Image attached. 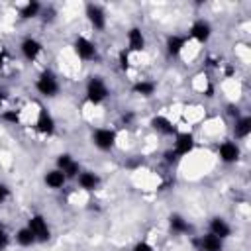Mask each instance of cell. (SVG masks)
Segmentation results:
<instances>
[{
  "label": "cell",
  "mask_w": 251,
  "mask_h": 251,
  "mask_svg": "<svg viewBox=\"0 0 251 251\" xmlns=\"http://www.w3.org/2000/svg\"><path fill=\"white\" fill-rule=\"evenodd\" d=\"M108 96V86L100 76H92L86 84V100L90 104H100Z\"/></svg>",
  "instance_id": "cell-1"
},
{
  "label": "cell",
  "mask_w": 251,
  "mask_h": 251,
  "mask_svg": "<svg viewBox=\"0 0 251 251\" xmlns=\"http://www.w3.org/2000/svg\"><path fill=\"white\" fill-rule=\"evenodd\" d=\"M27 227H29V231L33 233L35 241H39V243H43V241H47V239L51 237V229H49V226H47V220H45L41 214H33V216L27 220Z\"/></svg>",
  "instance_id": "cell-2"
},
{
  "label": "cell",
  "mask_w": 251,
  "mask_h": 251,
  "mask_svg": "<svg viewBox=\"0 0 251 251\" xmlns=\"http://www.w3.org/2000/svg\"><path fill=\"white\" fill-rule=\"evenodd\" d=\"M35 88L39 90V94H43L47 98H53L59 92V82H57V78H55V75L51 71H43L39 75L37 82H35Z\"/></svg>",
  "instance_id": "cell-3"
},
{
  "label": "cell",
  "mask_w": 251,
  "mask_h": 251,
  "mask_svg": "<svg viewBox=\"0 0 251 251\" xmlns=\"http://www.w3.org/2000/svg\"><path fill=\"white\" fill-rule=\"evenodd\" d=\"M92 143L102 151H110L116 145V131L108 127H100L92 133Z\"/></svg>",
  "instance_id": "cell-4"
},
{
  "label": "cell",
  "mask_w": 251,
  "mask_h": 251,
  "mask_svg": "<svg viewBox=\"0 0 251 251\" xmlns=\"http://www.w3.org/2000/svg\"><path fill=\"white\" fill-rule=\"evenodd\" d=\"M57 169H59V171H63V175H65L67 178L78 176V173H80L78 163H76L69 153H63V155H59V157H57Z\"/></svg>",
  "instance_id": "cell-5"
},
{
  "label": "cell",
  "mask_w": 251,
  "mask_h": 251,
  "mask_svg": "<svg viewBox=\"0 0 251 251\" xmlns=\"http://www.w3.org/2000/svg\"><path fill=\"white\" fill-rule=\"evenodd\" d=\"M75 53H76L80 59L90 61V59L96 57V45H94L90 39H86V37L80 35V37L75 39Z\"/></svg>",
  "instance_id": "cell-6"
},
{
  "label": "cell",
  "mask_w": 251,
  "mask_h": 251,
  "mask_svg": "<svg viewBox=\"0 0 251 251\" xmlns=\"http://www.w3.org/2000/svg\"><path fill=\"white\" fill-rule=\"evenodd\" d=\"M86 18H88V22L94 29H104L106 27V16H104V10L100 6L88 4L86 6Z\"/></svg>",
  "instance_id": "cell-7"
},
{
  "label": "cell",
  "mask_w": 251,
  "mask_h": 251,
  "mask_svg": "<svg viewBox=\"0 0 251 251\" xmlns=\"http://www.w3.org/2000/svg\"><path fill=\"white\" fill-rule=\"evenodd\" d=\"M190 35H192L196 41L204 43V41H208L210 35H212V25H210L206 20H196V22L192 24V27H190Z\"/></svg>",
  "instance_id": "cell-8"
},
{
  "label": "cell",
  "mask_w": 251,
  "mask_h": 251,
  "mask_svg": "<svg viewBox=\"0 0 251 251\" xmlns=\"http://www.w3.org/2000/svg\"><path fill=\"white\" fill-rule=\"evenodd\" d=\"M194 149V135L192 133H178L175 141V155H188Z\"/></svg>",
  "instance_id": "cell-9"
},
{
  "label": "cell",
  "mask_w": 251,
  "mask_h": 251,
  "mask_svg": "<svg viewBox=\"0 0 251 251\" xmlns=\"http://www.w3.org/2000/svg\"><path fill=\"white\" fill-rule=\"evenodd\" d=\"M20 49H22V55L27 59V61H33V59H37V55L41 53V43L35 39V37H25L24 41H22V45H20Z\"/></svg>",
  "instance_id": "cell-10"
},
{
  "label": "cell",
  "mask_w": 251,
  "mask_h": 251,
  "mask_svg": "<svg viewBox=\"0 0 251 251\" xmlns=\"http://www.w3.org/2000/svg\"><path fill=\"white\" fill-rule=\"evenodd\" d=\"M218 155H220V159L224 163H233L239 157V147L235 143H231V141H224L220 145V149H218Z\"/></svg>",
  "instance_id": "cell-11"
},
{
  "label": "cell",
  "mask_w": 251,
  "mask_h": 251,
  "mask_svg": "<svg viewBox=\"0 0 251 251\" xmlns=\"http://www.w3.org/2000/svg\"><path fill=\"white\" fill-rule=\"evenodd\" d=\"M35 127H37V131H41V133H45V135H51V133L55 131V120L51 118L49 112L41 110V112H39V118H37V122H35Z\"/></svg>",
  "instance_id": "cell-12"
},
{
  "label": "cell",
  "mask_w": 251,
  "mask_h": 251,
  "mask_svg": "<svg viewBox=\"0 0 251 251\" xmlns=\"http://www.w3.org/2000/svg\"><path fill=\"white\" fill-rule=\"evenodd\" d=\"M127 45L131 51H143L145 49V37L139 27H131L127 31Z\"/></svg>",
  "instance_id": "cell-13"
},
{
  "label": "cell",
  "mask_w": 251,
  "mask_h": 251,
  "mask_svg": "<svg viewBox=\"0 0 251 251\" xmlns=\"http://www.w3.org/2000/svg\"><path fill=\"white\" fill-rule=\"evenodd\" d=\"M210 233L216 235V237H220V239H226L231 233V227H229V224L224 218H214L210 222Z\"/></svg>",
  "instance_id": "cell-14"
},
{
  "label": "cell",
  "mask_w": 251,
  "mask_h": 251,
  "mask_svg": "<svg viewBox=\"0 0 251 251\" xmlns=\"http://www.w3.org/2000/svg\"><path fill=\"white\" fill-rule=\"evenodd\" d=\"M76 178H78V186L84 188V190H94V188H98V184H100L98 175H94L92 171H82V173H78Z\"/></svg>",
  "instance_id": "cell-15"
},
{
  "label": "cell",
  "mask_w": 251,
  "mask_h": 251,
  "mask_svg": "<svg viewBox=\"0 0 251 251\" xmlns=\"http://www.w3.org/2000/svg\"><path fill=\"white\" fill-rule=\"evenodd\" d=\"M151 126H153V129L159 131V133H165V135L175 133V126H173V122L167 120L165 116H155V118L151 120Z\"/></svg>",
  "instance_id": "cell-16"
},
{
  "label": "cell",
  "mask_w": 251,
  "mask_h": 251,
  "mask_svg": "<svg viewBox=\"0 0 251 251\" xmlns=\"http://www.w3.org/2000/svg\"><path fill=\"white\" fill-rule=\"evenodd\" d=\"M222 247H224V239H220L212 233H208L200 239V249L202 251H222Z\"/></svg>",
  "instance_id": "cell-17"
},
{
  "label": "cell",
  "mask_w": 251,
  "mask_h": 251,
  "mask_svg": "<svg viewBox=\"0 0 251 251\" xmlns=\"http://www.w3.org/2000/svg\"><path fill=\"white\" fill-rule=\"evenodd\" d=\"M65 182H67V176H65L63 171H59V169H53V171H49V173L45 175V184H47L49 188H61Z\"/></svg>",
  "instance_id": "cell-18"
},
{
  "label": "cell",
  "mask_w": 251,
  "mask_h": 251,
  "mask_svg": "<svg viewBox=\"0 0 251 251\" xmlns=\"http://www.w3.org/2000/svg\"><path fill=\"white\" fill-rule=\"evenodd\" d=\"M169 224H171V229H173L175 233H188V231H190V224H188L182 216H178V214H173V216L169 218Z\"/></svg>",
  "instance_id": "cell-19"
},
{
  "label": "cell",
  "mask_w": 251,
  "mask_h": 251,
  "mask_svg": "<svg viewBox=\"0 0 251 251\" xmlns=\"http://www.w3.org/2000/svg\"><path fill=\"white\" fill-rule=\"evenodd\" d=\"M184 43H186L184 37H180V35H169L167 37V51H169V55H178L182 51Z\"/></svg>",
  "instance_id": "cell-20"
},
{
  "label": "cell",
  "mask_w": 251,
  "mask_h": 251,
  "mask_svg": "<svg viewBox=\"0 0 251 251\" xmlns=\"http://www.w3.org/2000/svg\"><path fill=\"white\" fill-rule=\"evenodd\" d=\"M233 131H235V135L237 137H247L249 133H251V118H239L237 122H235V127H233Z\"/></svg>",
  "instance_id": "cell-21"
},
{
  "label": "cell",
  "mask_w": 251,
  "mask_h": 251,
  "mask_svg": "<svg viewBox=\"0 0 251 251\" xmlns=\"http://www.w3.org/2000/svg\"><path fill=\"white\" fill-rule=\"evenodd\" d=\"M16 241H18L20 245H24V247H29V245L35 243V237H33V233L29 231V227L25 226V227L18 229V233H16Z\"/></svg>",
  "instance_id": "cell-22"
},
{
  "label": "cell",
  "mask_w": 251,
  "mask_h": 251,
  "mask_svg": "<svg viewBox=\"0 0 251 251\" xmlns=\"http://www.w3.org/2000/svg\"><path fill=\"white\" fill-rule=\"evenodd\" d=\"M39 12H41V4H39V2H27V4L22 8L20 16H22L24 20H29V18L39 16Z\"/></svg>",
  "instance_id": "cell-23"
},
{
  "label": "cell",
  "mask_w": 251,
  "mask_h": 251,
  "mask_svg": "<svg viewBox=\"0 0 251 251\" xmlns=\"http://www.w3.org/2000/svg\"><path fill=\"white\" fill-rule=\"evenodd\" d=\"M133 92L139 94V96H151L155 92V84L149 82V80H139L133 84Z\"/></svg>",
  "instance_id": "cell-24"
},
{
  "label": "cell",
  "mask_w": 251,
  "mask_h": 251,
  "mask_svg": "<svg viewBox=\"0 0 251 251\" xmlns=\"http://www.w3.org/2000/svg\"><path fill=\"white\" fill-rule=\"evenodd\" d=\"M2 120L8 122V124H18L20 122V114L16 110H8V112L2 114Z\"/></svg>",
  "instance_id": "cell-25"
},
{
  "label": "cell",
  "mask_w": 251,
  "mask_h": 251,
  "mask_svg": "<svg viewBox=\"0 0 251 251\" xmlns=\"http://www.w3.org/2000/svg\"><path fill=\"white\" fill-rule=\"evenodd\" d=\"M133 251H153V247H151L147 241H139V243H135Z\"/></svg>",
  "instance_id": "cell-26"
},
{
  "label": "cell",
  "mask_w": 251,
  "mask_h": 251,
  "mask_svg": "<svg viewBox=\"0 0 251 251\" xmlns=\"http://www.w3.org/2000/svg\"><path fill=\"white\" fill-rule=\"evenodd\" d=\"M6 245H8V233H6V229L0 226V251H2Z\"/></svg>",
  "instance_id": "cell-27"
},
{
  "label": "cell",
  "mask_w": 251,
  "mask_h": 251,
  "mask_svg": "<svg viewBox=\"0 0 251 251\" xmlns=\"http://www.w3.org/2000/svg\"><path fill=\"white\" fill-rule=\"evenodd\" d=\"M127 61H129V55H127V51H122L120 53V67L126 71L127 69Z\"/></svg>",
  "instance_id": "cell-28"
},
{
  "label": "cell",
  "mask_w": 251,
  "mask_h": 251,
  "mask_svg": "<svg viewBox=\"0 0 251 251\" xmlns=\"http://www.w3.org/2000/svg\"><path fill=\"white\" fill-rule=\"evenodd\" d=\"M6 198H8V186L0 182V204H2V202H4Z\"/></svg>",
  "instance_id": "cell-29"
},
{
  "label": "cell",
  "mask_w": 251,
  "mask_h": 251,
  "mask_svg": "<svg viewBox=\"0 0 251 251\" xmlns=\"http://www.w3.org/2000/svg\"><path fill=\"white\" fill-rule=\"evenodd\" d=\"M4 98H6V92H4V90H0V106H2V102H4Z\"/></svg>",
  "instance_id": "cell-30"
},
{
  "label": "cell",
  "mask_w": 251,
  "mask_h": 251,
  "mask_svg": "<svg viewBox=\"0 0 251 251\" xmlns=\"http://www.w3.org/2000/svg\"><path fill=\"white\" fill-rule=\"evenodd\" d=\"M2 65H4V53H0V69H2Z\"/></svg>",
  "instance_id": "cell-31"
}]
</instances>
